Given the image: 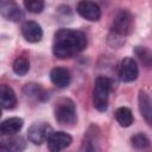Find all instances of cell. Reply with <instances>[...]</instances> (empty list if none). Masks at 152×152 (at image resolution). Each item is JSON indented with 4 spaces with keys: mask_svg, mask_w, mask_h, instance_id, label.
Here are the masks:
<instances>
[{
    "mask_svg": "<svg viewBox=\"0 0 152 152\" xmlns=\"http://www.w3.org/2000/svg\"><path fill=\"white\" fill-rule=\"evenodd\" d=\"M87 46V37L80 30L61 28L53 36L52 52L58 58H71Z\"/></svg>",
    "mask_w": 152,
    "mask_h": 152,
    "instance_id": "obj_1",
    "label": "cell"
},
{
    "mask_svg": "<svg viewBox=\"0 0 152 152\" xmlns=\"http://www.w3.org/2000/svg\"><path fill=\"white\" fill-rule=\"evenodd\" d=\"M133 27V17L127 10H120L113 18L109 32L107 36V43L109 46L118 49L121 48L131 33Z\"/></svg>",
    "mask_w": 152,
    "mask_h": 152,
    "instance_id": "obj_2",
    "label": "cell"
},
{
    "mask_svg": "<svg viewBox=\"0 0 152 152\" xmlns=\"http://www.w3.org/2000/svg\"><path fill=\"white\" fill-rule=\"evenodd\" d=\"M110 89H112V80L109 77L103 75L96 77L93 88V104L99 112L107 110Z\"/></svg>",
    "mask_w": 152,
    "mask_h": 152,
    "instance_id": "obj_3",
    "label": "cell"
},
{
    "mask_svg": "<svg viewBox=\"0 0 152 152\" xmlns=\"http://www.w3.org/2000/svg\"><path fill=\"white\" fill-rule=\"evenodd\" d=\"M55 119L56 121L65 127H71L77 121L76 107L72 100L62 97L56 102L55 106Z\"/></svg>",
    "mask_w": 152,
    "mask_h": 152,
    "instance_id": "obj_4",
    "label": "cell"
},
{
    "mask_svg": "<svg viewBox=\"0 0 152 152\" xmlns=\"http://www.w3.org/2000/svg\"><path fill=\"white\" fill-rule=\"evenodd\" d=\"M52 131V127L46 122H34L27 129V138L32 144L42 145L48 141Z\"/></svg>",
    "mask_w": 152,
    "mask_h": 152,
    "instance_id": "obj_5",
    "label": "cell"
},
{
    "mask_svg": "<svg viewBox=\"0 0 152 152\" xmlns=\"http://www.w3.org/2000/svg\"><path fill=\"white\" fill-rule=\"evenodd\" d=\"M76 12L88 21H97L101 18L100 6L91 0H81L76 6Z\"/></svg>",
    "mask_w": 152,
    "mask_h": 152,
    "instance_id": "obj_6",
    "label": "cell"
},
{
    "mask_svg": "<svg viewBox=\"0 0 152 152\" xmlns=\"http://www.w3.org/2000/svg\"><path fill=\"white\" fill-rule=\"evenodd\" d=\"M0 14L10 21H20L24 19V13L14 0H0Z\"/></svg>",
    "mask_w": 152,
    "mask_h": 152,
    "instance_id": "obj_7",
    "label": "cell"
},
{
    "mask_svg": "<svg viewBox=\"0 0 152 152\" xmlns=\"http://www.w3.org/2000/svg\"><path fill=\"white\" fill-rule=\"evenodd\" d=\"M139 75V69L137 62L132 57H125L119 68V77L122 82H133Z\"/></svg>",
    "mask_w": 152,
    "mask_h": 152,
    "instance_id": "obj_8",
    "label": "cell"
},
{
    "mask_svg": "<svg viewBox=\"0 0 152 152\" xmlns=\"http://www.w3.org/2000/svg\"><path fill=\"white\" fill-rule=\"evenodd\" d=\"M48 147L50 151L52 152H58L62 151L66 147L70 146V144L72 142V138L70 134L63 132V131H52V133L50 134L49 139H48Z\"/></svg>",
    "mask_w": 152,
    "mask_h": 152,
    "instance_id": "obj_9",
    "label": "cell"
},
{
    "mask_svg": "<svg viewBox=\"0 0 152 152\" xmlns=\"http://www.w3.org/2000/svg\"><path fill=\"white\" fill-rule=\"evenodd\" d=\"M21 33L28 43H38L43 38V30L40 25L33 20H26L21 25Z\"/></svg>",
    "mask_w": 152,
    "mask_h": 152,
    "instance_id": "obj_10",
    "label": "cell"
},
{
    "mask_svg": "<svg viewBox=\"0 0 152 152\" xmlns=\"http://www.w3.org/2000/svg\"><path fill=\"white\" fill-rule=\"evenodd\" d=\"M50 80L57 88H66L71 82V75L68 69L63 66H56L50 72Z\"/></svg>",
    "mask_w": 152,
    "mask_h": 152,
    "instance_id": "obj_11",
    "label": "cell"
},
{
    "mask_svg": "<svg viewBox=\"0 0 152 152\" xmlns=\"http://www.w3.org/2000/svg\"><path fill=\"white\" fill-rule=\"evenodd\" d=\"M17 104V95L8 84H0V107L12 109Z\"/></svg>",
    "mask_w": 152,
    "mask_h": 152,
    "instance_id": "obj_12",
    "label": "cell"
},
{
    "mask_svg": "<svg viewBox=\"0 0 152 152\" xmlns=\"http://www.w3.org/2000/svg\"><path fill=\"white\" fill-rule=\"evenodd\" d=\"M138 102H139V110L145 119V121L151 125V118H152V109H151V99L147 91L140 90L139 96H138Z\"/></svg>",
    "mask_w": 152,
    "mask_h": 152,
    "instance_id": "obj_13",
    "label": "cell"
},
{
    "mask_svg": "<svg viewBox=\"0 0 152 152\" xmlns=\"http://www.w3.org/2000/svg\"><path fill=\"white\" fill-rule=\"evenodd\" d=\"M23 125H24L23 119L17 118V116H13V118L6 119L5 121H2L0 124V131H1L2 135L4 134H6V135H13V134L18 133L23 128Z\"/></svg>",
    "mask_w": 152,
    "mask_h": 152,
    "instance_id": "obj_14",
    "label": "cell"
},
{
    "mask_svg": "<svg viewBox=\"0 0 152 152\" xmlns=\"http://www.w3.org/2000/svg\"><path fill=\"white\" fill-rule=\"evenodd\" d=\"M26 142L21 137H13L8 140H5L0 142V151H12V152H19L25 150Z\"/></svg>",
    "mask_w": 152,
    "mask_h": 152,
    "instance_id": "obj_15",
    "label": "cell"
},
{
    "mask_svg": "<svg viewBox=\"0 0 152 152\" xmlns=\"http://www.w3.org/2000/svg\"><path fill=\"white\" fill-rule=\"evenodd\" d=\"M95 126H90L89 129L87 131L86 135H84V140L82 142V147L81 150L84 151H95L97 150L96 144H97V137H99V132H95Z\"/></svg>",
    "mask_w": 152,
    "mask_h": 152,
    "instance_id": "obj_16",
    "label": "cell"
},
{
    "mask_svg": "<svg viewBox=\"0 0 152 152\" xmlns=\"http://www.w3.org/2000/svg\"><path fill=\"white\" fill-rule=\"evenodd\" d=\"M115 120L118 124L122 127H129L133 124V114L129 108L127 107H120L115 110Z\"/></svg>",
    "mask_w": 152,
    "mask_h": 152,
    "instance_id": "obj_17",
    "label": "cell"
},
{
    "mask_svg": "<svg viewBox=\"0 0 152 152\" xmlns=\"http://www.w3.org/2000/svg\"><path fill=\"white\" fill-rule=\"evenodd\" d=\"M13 71L18 76H24L30 70V62L25 56H18L13 62Z\"/></svg>",
    "mask_w": 152,
    "mask_h": 152,
    "instance_id": "obj_18",
    "label": "cell"
},
{
    "mask_svg": "<svg viewBox=\"0 0 152 152\" xmlns=\"http://www.w3.org/2000/svg\"><path fill=\"white\" fill-rule=\"evenodd\" d=\"M24 94L28 99H34V100H40L44 96V91L40 88L39 84L36 83H27L24 87Z\"/></svg>",
    "mask_w": 152,
    "mask_h": 152,
    "instance_id": "obj_19",
    "label": "cell"
},
{
    "mask_svg": "<svg viewBox=\"0 0 152 152\" xmlns=\"http://www.w3.org/2000/svg\"><path fill=\"white\" fill-rule=\"evenodd\" d=\"M131 144L137 150H146L150 147V139L144 133H137L131 138Z\"/></svg>",
    "mask_w": 152,
    "mask_h": 152,
    "instance_id": "obj_20",
    "label": "cell"
},
{
    "mask_svg": "<svg viewBox=\"0 0 152 152\" xmlns=\"http://www.w3.org/2000/svg\"><path fill=\"white\" fill-rule=\"evenodd\" d=\"M24 7L31 13H40L45 7L44 0H24Z\"/></svg>",
    "mask_w": 152,
    "mask_h": 152,
    "instance_id": "obj_21",
    "label": "cell"
},
{
    "mask_svg": "<svg viewBox=\"0 0 152 152\" xmlns=\"http://www.w3.org/2000/svg\"><path fill=\"white\" fill-rule=\"evenodd\" d=\"M135 52H137V55L139 56V58H140L142 62H145L147 65L150 64L151 55H150V51H148V50H146L145 48H141V46H137Z\"/></svg>",
    "mask_w": 152,
    "mask_h": 152,
    "instance_id": "obj_22",
    "label": "cell"
},
{
    "mask_svg": "<svg viewBox=\"0 0 152 152\" xmlns=\"http://www.w3.org/2000/svg\"><path fill=\"white\" fill-rule=\"evenodd\" d=\"M0 116H1V108H0Z\"/></svg>",
    "mask_w": 152,
    "mask_h": 152,
    "instance_id": "obj_23",
    "label": "cell"
},
{
    "mask_svg": "<svg viewBox=\"0 0 152 152\" xmlns=\"http://www.w3.org/2000/svg\"><path fill=\"white\" fill-rule=\"evenodd\" d=\"M0 135H2V133H1V131H0Z\"/></svg>",
    "mask_w": 152,
    "mask_h": 152,
    "instance_id": "obj_24",
    "label": "cell"
}]
</instances>
